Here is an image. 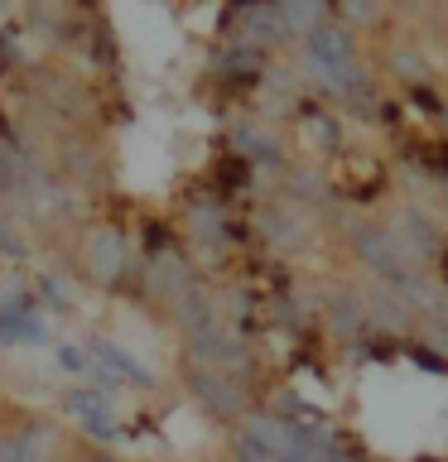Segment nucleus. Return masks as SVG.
Here are the masks:
<instances>
[{
	"mask_svg": "<svg viewBox=\"0 0 448 462\" xmlns=\"http://www.w3.org/2000/svg\"><path fill=\"white\" fill-rule=\"evenodd\" d=\"M0 457H5V443H0Z\"/></svg>",
	"mask_w": 448,
	"mask_h": 462,
	"instance_id": "obj_4",
	"label": "nucleus"
},
{
	"mask_svg": "<svg viewBox=\"0 0 448 462\" xmlns=\"http://www.w3.org/2000/svg\"><path fill=\"white\" fill-rule=\"evenodd\" d=\"M97 352H101V356H107V361H111V366H116V371H126V375H135V381H145V371H140V366H135V361H130L126 352H116V346H111V342H97Z\"/></svg>",
	"mask_w": 448,
	"mask_h": 462,
	"instance_id": "obj_2",
	"label": "nucleus"
},
{
	"mask_svg": "<svg viewBox=\"0 0 448 462\" xmlns=\"http://www.w3.org/2000/svg\"><path fill=\"white\" fill-rule=\"evenodd\" d=\"M87 255H92L97 274H111L116 265H121V236H111V231H107V236H97V241H92V251H87Z\"/></svg>",
	"mask_w": 448,
	"mask_h": 462,
	"instance_id": "obj_1",
	"label": "nucleus"
},
{
	"mask_svg": "<svg viewBox=\"0 0 448 462\" xmlns=\"http://www.w3.org/2000/svg\"><path fill=\"white\" fill-rule=\"evenodd\" d=\"M58 356H63V366H68V371H87V356H78V352H72V346H63V352H58Z\"/></svg>",
	"mask_w": 448,
	"mask_h": 462,
	"instance_id": "obj_3",
	"label": "nucleus"
}]
</instances>
